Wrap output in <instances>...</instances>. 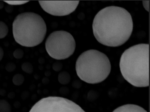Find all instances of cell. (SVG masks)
<instances>
[{"mask_svg":"<svg viewBox=\"0 0 150 112\" xmlns=\"http://www.w3.org/2000/svg\"><path fill=\"white\" fill-rule=\"evenodd\" d=\"M133 30L132 17L127 10L109 6L100 10L93 23V35L97 41L109 47H118L129 39Z\"/></svg>","mask_w":150,"mask_h":112,"instance_id":"obj_1","label":"cell"},{"mask_svg":"<svg viewBox=\"0 0 150 112\" xmlns=\"http://www.w3.org/2000/svg\"><path fill=\"white\" fill-rule=\"evenodd\" d=\"M119 67L124 79L137 87L149 86V44H140L126 49Z\"/></svg>","mask_w":150,"mask_h":112,"instance_id":"obj_2","label":"cell"},{"mask_svg":"<svg viewBox=\"0 0 150 112\" xmlns=\"http://www.w3.org/2000/svg\"><path fill=\"white\" fill-rule=\"evenodd\" d=\"M15 41L24 47H33L40 45L44 40L47 27L40 15L34 12L19 14L12 24Z\"/></svg>","mask_w":150,"mask_h":112,"instance_id":"obj_3","label":"cell"},{"mask_svg":"<svg viewBox=\"0 0 150 112\" xmlns=\"http://www.w3.org/2000/svg\"><path fill=\"white\" fill-rule=\"evenodd\" d=\"M75 70L81 80L90 84H96L107 78L111 71V64L105 54L96 49H89L79 56Z\"/></svg>","mask_w":150,"mask_h":112,"instance_id":"obj_4","label":"cell"},{"mask_svg":"<svg viewBox=\"0 0 150 112\" xmlns=\"http://www.w3.org/2000/svg\"><path fill=\"white\" fill-rule=\"evenodd\" d=\"M76 47L75 39L69 32L55 31L50 34L45 42L46 50L49 56L57 60L69 58L74 54Z\"/></svg>","mask_w":150,"mask_h":112,"instance_id":"obj_5","label":"cell"},{"mask_svg":"<svg viewBox=\"0 0 150 112\" xmlns=\"http://www.w3.org/2000/svg\"><path fill=\"white\" fill-rule=\"evenodd\" d=\"M29 112H86L78 104L68 99L49 96L41 99Z\"/></svg>","mask_w":150,"mask_h":112,"instance_id":"obj_6","label":"cell"},{"mask_svg":"<svg viewBox=\"0 0 150 112\" xmlns=\"http://www.w3.org/2000/svg\"><path fill=\"white\" fill-rule=\"evenodd\" d=\"M41 8L46 13L54 16H66L73 13L79 4V1H39Z\"/></svg>","mask_w":150,"mask_h":112,"instance_id":"obj_7","label":"cell"},{"mask_svg":"<svg viewBox=\"0 0 150 112\" xmlns=\"http://www.w3.org/2000/svg\"><path fill=\"white\" fill-rule=\"evenodd\" d=\"M112 112H147L143 108L135 104H125L116 108Z\"/></svg>","mask_w":150,"mask_h":112,"instance_id":"obj_8","label":"cell"},{"mask_svg":"<svg viewBox=\"0 0 150 112\" xmlns=\"http://www.w3.org/2000/svg\"><path fill=\"white\" fill-rule=\"evenodd\" d=\"M58 79L59 82L62 85H66L70 82L71 76L68 72H62L58 75Z\"/></svg>","mask_w":150,"mask_h":112,"instance_id":"obj_9","label":"cell"},{"mask_svg":"<svg viewBox=\"0 0 150 112\" xmlns=\"http://www.w3.org/2000/svg\"><path fill=\"white\" fill-rule=\"evenodd\" d=\"M0 112H11L9 103L5 99H0Z\"/></svg>","mask_w":150,"mask_h":112,"instance_id":"obj_10","label":"cell"},{"mask_svg":"<svg viewBox=\"0 0 150 112\" xmlns=\"http://www.w3.org/2000/svg\"><path fill=\"white\" fill-rule=\"evenodd\" d=\"M8 32V27L7 24L2 21H0V39L5 38Z\"/></svg>","mask_w":150,"mask_h":112,"instance_id":"obj_11","label":"cell"},{"mask_svg":"<svg viewBox=\"0 0 150 112\" xmlns=\"http://www.w3.org/2000/svg\"><path fill=\"white\" fill-rule=\"evenodd\" d=\"M24 81V77L21 74H17L13 77L12 82L16 86L22 85Z\"/></svg>","mask_w":150,"mask_h":112,"instance_id":"obj_12","label":"cell"},{"mask_svg":"<svg viewBox=\"0 0 150 112\" xmlns=\"http://www.w3.org/2000/svg\"><path fill=\"white\" fill-rule=\"evenodd\" d=\"M22 69L24 72L27 73L28 74H32L34 70L33 65L29 62H24L23 63L22 65Z\"/></svg>","mask_w":150,"mask_h":112,"instance_id":"obj_13","label":"cell"},{"mask_svg":"<svg viewBox=\"0 0 150 112\" xmlns=\"http://www.w3.org/2000/svg\"><path fill=\"white\" fill-rule=\"evenodd\" d=\"M5 3L11 6H19L27 4L29 1H5Z\"/></svg>","mask_w":150,"mask_h":112,"instance_id":"obj_14","label":"cell"},{"mask_svg":"<svg viewBox=\"0 0 150 112\" xmlns=\"http://www.w3.org/2000/svg\"><path fill=\"white\" fill-rule=\"evenodd\" d=\"M24 56V52L22 49H16L13 52V56L15 58L21 59Z\"/></svg>","mask_w":150,"mask_h":112,"instance_id":"obj_15","label":"cell"},{"mask_svg":"<svg viewBox=\"0 0 150 112\" xmlns=\"http://www.w3.org/2000/svg\"><path fill=\"white\" fill-rule=\"evenodd\" d=\"M63 67V64L61 62H57L53 64L52 65V69L56 72H59L62 70Z\"/></svg>","mask_w":150,"mask_h":112,"instance_id":"obj_16","label":"cell"},{"mask_svg":"<svg viewBox=\"0 0 150 112\" xmlns=\"http://www.w3.org/2000/svg\"><path fill=\"white\" fill-rule=\"evenodd\" d=\"M16 66L13 63H8L6 66V69L7 72H12L16 69Z\"/></svg>","mask_w":150,"mask_h":112,"instance_id":"obj_17","label":"cell"},{"mask_svg":"<svg viewBox=\"0 0 150 112\" xmlns=\"http://www.w3.org/2000/svg\"><path fill=\"white\" fill-rule=\"evenodd\" d=\"M4 55V51L3 49L0 46V61L3 58Z\"/></svg>","mask_w":150,"mask_h":112,"instance_id":"obj_18","label":"cell"},{"mask_svg":"<svg viewBox=\"0 0 150 112\" xmlns=\"http://www.w3.org/2000/svg\"><path fill=\"white\" fill-rule=\"evenodd\" d=\"M4 7V2L2 1H0V9H2Z\"/></svg>","mask_w":150,"mask_h":112,"instance_id":"obj_19","label":"cell"}]
</instances>
